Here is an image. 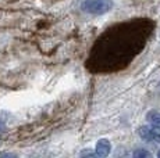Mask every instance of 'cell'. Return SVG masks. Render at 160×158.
I'll use <instances>...</instances> for the list:
<instances>
[{
	"instance_id": "obj_1",
	"label": "cell",
	"mask_w": 160,
	"mask_h": 158,
	"mask_svg": "<svg viewBox=\"0 0 160 158\" xmlns=\"http://www.w3.org/2000/svg\"><path fill=\"white\" fill-rule=\"evenodd\" d=\"M113 7V0H85L82 3V11L93 16H102L110 11Z\"/></svg>"
},
{
	"instance_id": "obj_2",
	"label": "cell",
	"mask_w": 160,
	"mask_h": 158,
	"mask_svg": "<svg viewBox=\"0 0 160 158\" xmlns=\"http://www.w3.org/2000/svg\"><path fill=\"white\" fill-rule=\"evenodd\" d=\"M138 135L141 136L142 140L146 142H158L160 143V130L156 126H141L138 129Z\"/></svg>"
},
{
	"instance_id": "obj_3",
	"label": "cell",
	"mask_w": 160,
	"mask_h": 158,
	"mask_svg": "<svg viewBox=\"0 0 160 158\" xmlns=\"http://www.w3.org/2000/svg\"><path fill=\"white\" fill-rule=\"evenodd\" d=\"M112 151V144H110L109 140H106V139H102V140H99L96 143V150H95V153H96L98 157H106L109 156V153Z\"/></svg>"
},
{
	"instance_id": "obj_4",
	"label": "cell",
	"mask_w": 160,
	"mask_h": 158,
	"mask_svg": "<svg viewBox=\"0 0 160 158\" xmlns=\"http://www.w3.org/2000/svg\"><path fill=\"white\" fill-rule=\"evenodd\" d=\"M146 121L152 126L160 128V112H158V111H149V112H148V115H146Z\"/></svg>"
},
{
	"instance_id": "obj_5",
	"label": "cell",
	"mask_w": 160,
	"mask_h": 158,
	"mask_svg": "<svg viewBox=\"0 0 160 158\" xmlns=\"http://www.w3.org/2000/svg\"><path fill=\"white\" fill-rule=\"evenodd\" d=\"M132 156L134 157H150V153L146 150H142V148H139V150H135L134 153H132Z\"/></svg>"
},
{
	"instance_id": "obj_6",
	"label": "cell",
	"mask_w": 160,
	"mask_h": 158,
	"mask_svg": "<svg viewBox=\"0 0 160 158\" xmlns=\"http://www.w3.org/2000/svg\"><path fill=\"white\" fill-rule=\"evenodd\" d=\"M158 156H159V157H160V151H159V154H158Z\"/></svg>"
}]
</instances>
